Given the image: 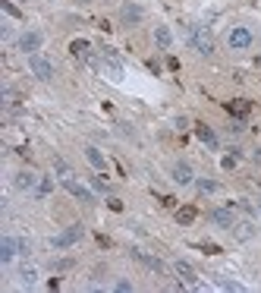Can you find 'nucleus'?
I'll use <instances>...</instances> for the list:
<instances>
[{
    "label": "nucleus",
    "mask_w": 261,
    "mask_h": 293,
    "mask_svg": "<svg viewBox=\"0 0 261 293\" xmlns=\"http://www.w3.org/2000/svg\"><path fill=\"white\" fill-rule=\"evenodd\" d=\"M186 41H189L192 51H198L201 57H211L214 54V35L204 26H186Z\"/></svg>",
    "instance_id": "obj_1"
},
{
    "label": "nucleus",
    "mask_w": 261,
    "mask_h": 293,
    "mask_svg": "<svg viewBox=\"0 0 261 293\" xmlns=\"http://www.w3.org/2000/svg\"><path fill=\"white\" fill-rule=\"evenodd\" d=\"M101 60H104V66H107V72H110V79L120 82V79H123V60H120L117 47H101Z\"/></svg>",
    "instance_id": "obj_2"
},
{
    "label": "nucleus",
    "mask_w": 261,
    "mask_h": 293,
    "mask_svg": "<svg viewBox=\"0 0 261 293\" xmlns=\"http://www.w3.org/2000/svg\"><path fill=\"white\" fill-rule=\"evenodd\" d=\"M82 224H72V227H66L63 233H57V236H54V240H50V246L54 249H69V246H76L79 240H82Z\"/></svg>",
    "instance_id": "obj_3"
},
{
    "label": "nucleus",
    "mask_w": 261,
    "mask_h": 293,
    "mask_svg": "<svg viewBox=\"0 0 261 293\" xmlns=\"http://www.w3.org/2000/svg\"><path fill=\"white\" fill-rule=\"evenodd\" d=\"M29 69H32V76H38L41 82L54 79V63L47 57H41V54H29Z\"/></svg>",
    "instance_id": "obj_4"
},
{
    "label": "nucleus",
    "mask_w": 261,
    "mask_h": 293,
    "mask_svg": "<svg viewBox=\"0 0 261 293\" xmlns=\"http://www.w3.org/2000/svg\"><path fill=\"white\" fill-rule=\"evenodd\" d=\"M227 44H230L233 51H249V47H252V32H249L246 26H236V29L230 32Z\"/></svg>",
    "instance_id": "obj_5"
},
{
    "label": "nucleus",
    "mask_w": 261,
    "mask_h": 293,
    "mask_svg": "<svg viewBox=\"0 0 261 293\" xmlns=\"http://www.w3.org/2000/svg\"><path fill=\"white\" fill-rule=\"evenodd\" d=\"M41 41H44L41 32H22V35H19V51H25V54H38V51H41Z\"/></svg>",
    "instance_id": "obj_6"
},
{
    "label": "nucleus",
    "mask_w": 261,
    "mask_h": 293,
    "mask_svg": "<svg viewBox=\"0 0 261 293\" xmlns=\"http://www.w3.org/2000/svg\"><path fill=\"white\" fill-rule=\"evenodd\" d=\"M133 259H136V262H142L145 268H151L154 274H167V265L158 259V255H148V252H142V249H133Z\"/></svg>",
    "instance_id": "obj_7"
},
{
    "label": "nucleus",
    "mask_w": 261,
    "mask_h": 293,
    "mask_svg": "<svg viewBox=\"0 0 261 293\" xmlns=\"http://www.w3.org/2000/svg\"><path fill=\"white\" fill-rule=\"evenodd\" d=\"M16 255H19V240H16V236H4V240H0V262H13Z\"/></svg>",
    "instance_id": "obj_8"
},
{
    "label": "nucleus",
    "mask_w": 261,
    "mask_h": 293,
    "mask_svg": "<svg viewBox=\"0 0 261 293\" xmlns=\"http://www.w3.org/2000/svg\"><path fill=\"white\" fill-rule=\"evenodd\" d=\"M208 217H211V224H217L220 230H233V224H236L233 221V208H214Z\"/></svg>",
    "instance_id": "obj_9"
},
{
    "label": "nucleus",
    "mask_w": 261,
    "mask_h": 293,
    "mask_svg": "<svg viewBox=\"0 0 261 293\" xmlns=\"http://www.w3.org/2000/svg\"><path fill=\"white\" fill-rule=\"evenodd\" d=\"M142 7H136V4H123L120 7V19H123V26H139L142 22Z\"/></svg>",
    "instance_id": "obj_10"
},
{
    "label": "nucleus",
    "mask_w": 261,
    "mask_h": 293,
    "mask_svg": "<svg viewBox=\"0 0 261 293\" xmlns=\"http://www.w3.org/2000/svg\"><path fill=\"white\" fill-rule=\"evenodd\" d=\"M38 174H32V170H19L16 174V189H22V192H35V186H38Z\"/></svg>",
    "instance_id": "obj_11"
},
{
    "label": "nucleus",
    "mask_w": 261,
    "mask_h": 293,
    "mask_svg": "<svg viewBox=\"0 0 261 293\" xmlns=\"http://www.w3.org/2000/svg\"><path fill=\"white\" fill-rule=\"evenodd\" d=\"M173 271H176V278H179L182 284H189V287H192V284L198 281V274H195V268H192L189 262H182V259H179V262L173 265Z\"/></svg>",
    "instance_id": "obj_12"
},
{
    "label": "nucleus",
    "mask_w": 261,
    "mask_h": 293,
    "mask_svg": "<svg viewBox=\"0 0 261 293\" xmlns=\"http://www.w3.org/2000/svg\"><path fill=\"white\" fill-rule=\"evenodd\" d=\"M173 180L179 183V186H189V183L195 180V177H192V167H189V164H186V161L173 164Z\"/></svg>",
    "instance_id": "obj_13"
},
{
    "label": "nucleus",
    "mask_w": 261,
    "mask_h": 293,
    "mask_svg": "<svg viewBox=\"0 0 261 293\" xmlns=\"http://www.w3.org/2000/svg\"><path fill=\"white\" fill-rule=\"evenodd\" d=\"M154 44H158L161 51H170V47H173V32L167 29V26H158V29H154Z\"/></svg>",
    "instance_id": "obj_14"
},
{
    "label": "nucleus",
    "mask_w": 261,
    "mask_h": 293,
    "mask_svg": "<svg viewBox=\"0 0 261 293\" xmlns=\"http://www.w3.org/2000/svg\"><path fill=\"white\" fill-rule=\"evenodd\" d=\"M63 186L69 189V196H76V199H79V202H95V196H91V192H88V189L82 186V183H76V180H66V183H63Z\"/></svg>",
    "instance_id": "obj_15"
},
{
    "label": "nucleus",
    "mask_w": 261,
    "mask_h": 293,
    "mask_svg": "<svg viewBox=\"0 0 261 293\" xmlns=\"http://www.w3.org/2000/svg\"><path fill=\"white\" fill-rule=\"evenodd\" d=\"M195 136H198L204 145H208L211 152L217 149V136H214V130H211V126H204V123H195Z\"/></svg>",
    "instance_id": "obj_16"
},
{
    "label": "nucleus",
    "mask_w": 261,
    "mask_h": 293,
    "mask_svg": "<svg viewBox=\"0 0 261 293\" xmlns=\"http://www.w3.org/2000/svg\"><path fill=\"white\" fill-rule=\"evenodd\" d=\"M85 158H88V164H91L95 170H104V167H107V158L95 149V145H88V149H85Z\"/></svg>",
    "instance_id": "obj_17"
},
{
    "label": "nucleus",
    "mask_w": 261,
    "mask_h": 293,
    "mask_svg": "<svg viewBox=\"0 0 261 293\" xmlns=\"http://www.w3.org/2000/svg\"><path fill=\"white\" fill-rule=\"evenodd\" d=\"M227 111H230L236 120H242V117H246V114L252 111V104H249L246 98H236V101H230V104H227Z\"/></svg>",
    "instance_id": "obj_18"
},
{
    "label": "nucleus",
    "mask_w": 261,
    "mask_h": 293,
    "mask_svg": "<svg viewBox=\"0 0 261 293\" xmlns=\"http://www.w3.org/2000/svg\"><path fill=\"white\" fill-rule=\"evenodd\" d=\"M50 164H54V170H57V177H60L63 183H66V180H76V174H72V167H69L63 158H54Z\"/></svg>",
    "instance_id": "obj_19"
},
{
    "label": "nucleus",
    "mask_w": 261,
    "mask_h": 293,
    "mask_svg": "<svg viewBox=\"0 0 261 293\" xmlns=\"http://www.w3.org/2000/svg\"><path fill=\"white\" fill-rule=\"evenodd\" d=\"M50 192H54V180H50V177H41V180H38V186H35V192H32V196H35V199H47Z\"/></svg>",
    "instance_id": "obj_20"
},
{
    "label": "nucleus",
    "mask_w": 261,
    "mask_h": 293,
    "mask_svg": "<svg viewBox=\"0 0 261 293\" xmlns=\"http://www.w3.org/2000/svg\"><path fill=\"white\" fill-rule=\"evenodd\" d=\"M195 217H198V211H195L192 205H186V208H176V221H179L182 227H189V224L195 221Z\"/></svg>",
    "instance_id": "obj_21"
},
{
    "label": "nucleus",
    "mask_w": 261,
    "mask_h": 293,
    "mask_svg": "<svg viewBox=\"0 0 261 293\" xmlns=\"http://www.w3.org/2000/svg\"><path fill=\"white\" fill-rule=\"evenodd\" d=\"M69 54H72V57H79V60H88V41L85 38H76V41L69 44Z\"/></svg>",
    "instance_id": "obj_22"
},
{
    "label": "nucleus",
    "mask_w": 261,
    "mask_h": 293,
    "mask_svg": "<svg viewBox=\"0 0 261 293\" xmlns=\"http://www.w3.org/2000/svg\"><path fill=\"white\" fill-rule=\"evenodd\" d=\"M19 278H22V284H25V287H32L35 281H38V268H35V265H22Z\"/></svg>",
    "instance_id": "obj_23"
},
{
    "label": "nucleus",
    "mask_w": 261,
    "mask_h": 293,
    "mask_svg": "<svg viewBox=\"0 0 261 293\" xmlns=\"http://www.w3.org/2000/svg\"><path fill=\"white\" fill-rule=\"evenodd\" d=\"M233 233L239 236V240H249V236L255 233V227H252L249 221H242V224H233Z\"/></svg>",
    "instance_id": "obj_24"
},
{
    "label": "nucleus",
    "mask_w": 261,
    "mask_h": 293,
    "mask_svg": "<svg viewBox=\"0 0 261 293\" xmlns=\"http://www.w3.org/2000/svg\"><path fill=\"white\" fill-rule=\"evenodd\" d=\"M195 186H198V192H204V196H211V192L217 189V183H214V180H198Z\"/></svg>",
    "instance_id": "obj_25"
},
{
    "label": "nucleus",
    "mask_w": 261,
    "mask_h": 293,
    "mask_svg": "<svg viewBox=\"0 0 261 293\" xmlns=\"http://www.w3.org/2000/svg\"><path fill=\"white\" fill-rule=\"evenodd\" d=\"M72 265H76L72 259H57V262H50V268H54V271H69Z\"/></svg>",
    "instance_id": "obj_26"
},
{
    "label": "nucleus",
    "mask_w": 261,
    "mask_h": 293,
    "mask_svg": "<svg viewBox=\"0 0 261 293\" xmlns=\"http://www.w3.org/2000/svg\"><path fill=\"white\" fill-rule=\"evenodd\" d=\"M0 7H4V13H7V16H13V19H19V16H22L19 10H16V7L10 4V0H0Z\"/></svg>",
    "instance_id": "obj_27"
},
{
    "label": "nucleus",
    "mask_w": 261,
    "mask_h": 293,
    "mask_svg": "<svg viewBox=\"0 0 261 293\" xmlns=\"http://www.w3.org/2000/svg\"><path fill=\"white\" fill-rule=\"evenodd\" d=\"M201 252L204 255H220V246L217 243H201Z\"/></svg>",
    "instance_id": "obj_28"
},
{
    "label": "nucleus",
    "mask_w": 261,
    "mask_h": 293,
    "mask_svg": "<svg viewBox=\"0 0 261 293\" xmlns=\"http://www.w3.org/2000/svg\"><path fill=\"white\" fill-rule=\"evenodd\" d=\"M91 186H95L98 192H107V183H104L101 177H91Z\"/></svg>",
    "instance_id": "obj_29"
},
{
    "label": "nucleus",
    "mask_w": 261,
    "mask_h": 293,
    "mask_svg": "<svg viewBox=\"0 0 261 293\" xmlns=\"http://www.w3.org/2000/svg\"><path fill=\"white\" fill-rule=\"evenodd\" d=\"M107 205H110V211H123V202H120V199H110Z\"/></svg>",
    "instance_id": "obj_30"
},
{
    "label": "nucleus",
    "mask_w": 261,
    "mask_h": 293,
    "mask_svg": "<svg viewBox=\"0 0 261 293\" xmlns=\"http://www.w3.org/2000/svg\"><path fill=\"white\" fill-rule=\"evenodd\" d=\"M32 252V246H29V240H19V255H29Z\"/></svg>",
    "instance_id": "obj_31"
},
{
    "label": "nucleus",
    "mask_w": 261,
    "mask_h": 293,
    "mask_svg": "<svg viewBox=\"0 0 261 293\" xmlns=\"http://www.w3.org/2000/svg\"><path fill=\"white\" fill-rule=\"evenodd\" d=\"M117 290H120V293H129V290H133V284H129V281H120Z\"/></svg>",
    "instance_id": "obj_32"
},
{
    "label": "nucleus",
    "mask_w": 261,
    "mask_h": 293,
    "mask_svg": "<svg viewBox=\"0 0 261 293\" xmlns=\"http://www.w3.org/2000/svg\"><path fill=\"white\" fill-rule=\"evenodd\" d=\"M186 126H189V120H186V117H176V130H179V133L186 130Z\"/></svg>",
    "instance_id": "obj_33"
},
{
    "label": "nucleus",
    "mask_w": 261,
    "mask_h": 293,
    "mask_svg": "<svg viewBox=\"0 0 261 293\" xmlns=\"http://www.w3.org/2000/svg\"><path fill=\"white\" fill-rule=\"evenodd\" d=\"M252 161H255V164H261V149H255V152H252Z\"/></svg>",
    "instance_id": "obj_34"
},
{
    "label": "nucleus",
    "mask_w": 261,
    "mask_h": 293,
    "mask_svg": "<svg viewBox=\"0 0 261 293\" xmlns=\"http://www.w3.org/2000/svg\"><path fill=\"white\" fill-rule=\"evenodd\" d=\"M258 211H261V202H258Z\"/></svg>",
    "instance_id": "obj_35"
},
{
    "label": "nucleus",
    "mask_w": 261,
    "mask_h": 293,
    "mask_svg": "<svg viewBox=\"0 0 261 293\" xmlns=\"http://www.w3.org/2000/svg\"><path fill=\"white\" fill-rule=\"evenodd\" d=\"M82 4H88V0H82Z\"/></svg>",
    "instance_id": "obj_36"
}]
</instances>
